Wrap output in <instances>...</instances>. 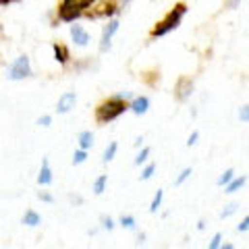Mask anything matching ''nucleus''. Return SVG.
<instances>
[{"label": "nucleus", "instance_id": "0eeeda50", "mask_svg": "<svg viewBox=\"0 0 249 249\" xmlns=\"http://www.w3.org/2000/svg\"><path fill=\"white\" fill-rule=\"evenodd\" d=\"M81 15H83V11L75 9V6H69V4H60V6H58V17H60V21L71 23V21H75V19H79Z\"/></svg>", "mask_w": 249, "mask_h": 249}, {"label": "nucleus", "instance_id": "f257e3e1", "mask_svg": "<svg viewBox=\"0 0 249 249\" xmlns=\"http://www.w3.org/2000/svg\"><path fill=\"white\" fill-rule=\"evenodd\" d=\"M124 110H129V104L124 102V100H121L119 96H112V98L104 100V102L96 108V123L106 124L114 119H119Z\"/></svg>", "mask_w": 249, "mask_h": 249}, {"label": "nucleus", "instance_id": "f3484780", "mask_svg": "<svg viewBox=\"0 0 249 249\" xmlns=\"http://www.w3.org/2000/svg\"><path fill=\"white\" fill-rule=\"evenodd\" d=\"M116 150H119V145H116V142H112V143H110V145H108L106 150H104L102 160H104V162H110V160L114 158V156H116Z\"/></svg>", "mask_w": 249, "mask_h": 249}, {"label": "nucleus", "instance_id": "412c9836", "mask_svg": "<svg viewBox=\"0 0 249 249\" xmlns=\"http://www.w3.org/2000/svg\"><path fill=\"white\" fill-rule=\"evenodd\" d=\"M121 224H123L124 229H135V218L127 214V216H123V218H121Z\"/></svg>", "mask_w": 249, "mask_h": 249}, {"label": "nucleus", "instance_id": "c756f323", "mask_svg": "<svg viewBox=\"0 0 249 249\" xmlns=\"http://www.w3.org/2000/svg\"><path fill=\"white\" fill-rule=\"evenodd\" d=\"M239 4H241V0H224L227 9H239Z\"/></svg>", "mask_w": 249, "mask_h": 249}, {"label": "nucleus", "instance_id": "5701e85b", "mask_svg": "<svg viewBox=\"0 0 249 249\" xmlns=\"http://www.w3.org/2000/svg\"><path fill=\"white\" fill-rule=\"evenodd\" d=\"M154 173H156V164H147L143 168V173H142V178H143V181H147V178H152Z\"/></svg>", "mask_w": 249, "mask_h": 249}, {"label": "nucleus", "instance_id": "c9c22d12", "mask_svg": "<svg viewBox=\"0 0 249 249\" xmlns=\"http://www.w3.org/2000/svg\"><path fill=\"white\" fill-rule=\"evenodd\" d=\"M218 249H235V247H232L231 243H227V245H220V247H218Z\"/></svg>", "mask_w": 249, "mask_h": 249}, {"label": "nucleus", "instance_id": "a211bd4d", "mask_svg": "<svg viewBox=\"0 0 249 249\" xmlns=\"http://www.w3.org/2000/svg\"><path fill=\"white\" fill-rule=\"evenodd\" d=\"M232 178H235V170L229 168V170H224V175H222L220 178H218V185H220V187H222V185H229Z\"/></svg>", "mask_w": 249, "mask_h": 249}, {"label": "nucleus", "instance_id": "f8f14e48", "mask_svg": "<svg viewBox=\"0 0 249 249\" xmlns=\"http://www.w3.org/2000/svg\"><path fill=\"white\" fill-rule=\"evenodd\" d=\"M21 222L25 224V227H37V224L42 222V218H40V214H37V212H34V210H27V212L23 214Z\"/></svg>", "mask_w": 249, "mask_h": 249}, {"label": "nucleus", "instance_id": "4be33fe9", "mask_svg": "<svg viewBox=\"0 0 249 249\" xmlns=\"http://www.w3.org/2000/svg\"><path fill=\"white\" fill-rule=\"evenodd\" d=\"M85 158H88V152H85V150L75 152V156H73V164H81V162H85Z\"/></svg>", "mask_w": 249, "mask_h": 249}, {"label": "nucleus", "instance_id": "20e7f679", "mask_svg": "<svg viewBox=\"0 0 249 249\" xmlns=\"http://www.w3.org/2000/svg\"><path fill=\"white\" fill-rule=\"evenodd\" d=\"M193 93V79L191 77H178L177 83H175V98L178 102H185V100H189Z\"/></svg>", "mask_w": 249, "mask_h": 249}, {"label": "nucleus", "instance_id": "4468645a", "mask_svg": "<svg viewBox=\"0 0 249 249\" xmlns=\"http://www.w3.org/2000/svg\"><path fill=\"white\" fill-rule=\"evenodd\" d=\"M106 183H108V177L106 175H100L96 181H93V193H96V196H102L104 189H106Z\"/></svg>", "mask_w": 249, "mask_h": 249}, {"label": "nucleus", "instance_id": "9d476101", "mask_svg": "<svg viewBox=\"0 0 249 249\" xmlns=\"http://www.w3.org/2000/svg\"><path fill=\"white\" fill-rule=\"evenodd\" d=\"M37 183L40 185H50L52 183V170H50V164H48V158L42 160V170L37 175Z\"/></svg>", "mask_w": 249, "mask_h": 249}, {"label": "nucleus", "instance_id": "f03ea898", "mask_svg": "<svg viewBox=\"0 0 249 249\" xmlns=\"http://www.w3.org/2000/svg\"><path fill=\"white\" fill-rule=\"evenodd\" d=\"M185 13H187V4H185V2L175 4V9H170V13L166 15L164 19L156 23V27L152 29V37H162V36L170 34L173 29H177L178 25H181Z\"/></svg>", "mask_w": 249, "mask_h": 249}, {"label": "nucleus", "instance_id": "aec40b11", "mask_svg": "<svg viewBox=\"0 0 249 249\" xmlns=\"http://www.w3.org/2000/svg\"><path fill=\"white\" fill-rule=\"evenodd\" d=\"M189 177H191V168H183V170H181V175L175 178V185H177V187H178V185H183Z\"/></svg>", "mask_w": 249, "mask_h": 249}, {"label": "nucleus", "instance_id": "423d86ee", "mask_svg": "<svg viewBox=\"0 0 249 249\" xmlns=\"http://www.w3.org/2000/svg\"><path fill=\"white\" fill-rule=\"evenodd\" d=\"M77 104V93L75 91H65L62 96L58 98V104H56V112L58 114H67L71 112Z\"/></svg>", "mask_w": 249, "mask_h": 249}, {"label": "nucleus", "instance_id": "c85d7f7f", "mask_svg": "<svg viewBox=\"0 0 249 249\" xmlns=\"http://www.w3.org/2000/svg\"><path fill=\"white\" fill-rule=\"evenodd\" d=\"M247 229H249V218L245 216L243 220H241V224L237 227V231H239V232H247Z\"/></svg>", "mask_w": 249, "mask_h": 249}, {"label": "nucleus", "instance_id": "1a4fd4ad", "mask_svg": "<svg viewBox=\"0 0 249 249\" xmlns=\"http://www.w3.org/2000/svg\"><path fill=\"white\" fill-rule=\"evenodd\" d=\"M129 108H131V110H133L135 114H145L147 108H150V98H147V96H137V98L131 100Z\"/></svg>", "mask_w": 249, "mask_h": 249}, {"label": "nucleus", "instance_id": "6e6552de", "mask_svg": "<svg viewBox=\"0 0 249 249\" xmlns=\"http://www.w3.org/2000/svg\"><path fill=\"white\" fill-rule=\"evenodd\" d=\"M71 37H73V42L77 46H81V48L89 44V34L81 25H71Z\"/></svg>", "mask_w": 249, "mask_h": 249}, {"label": "nucleus", "instance_id": "bb28decb", "mask_svg": "<svg viewBox=\"0 0 249 249\" xmlns=\"http://www.w3.org/2000/svg\"><path fill=\"white\" fill-rule=\"evenodd\" d=\"M237 208H239L237 204H231V206H227V210H222V214H220V216H222V218H229L231 214H235V212H237Z\"/></svg>", "mask_w": 249, "mask_h": 249}, {"label": "nucleus", "instance_id": "6ab92c4d", "mask_svg": "<svg viewBox=\"0 0 249 249\" xmlns=\"http://www.w3.org/2000/svg\"><path fill=\"white\" fill-rule=\"evenodd\" d=\"M147 158H150V147H143V150L137 154V158H135L133 162L139 166V164H143V162H147Z\"/></svg>", "mask_w": 249, "mask_h": 249}, {"label": "nucleus", "instance_id": "473e14b6", "mask_svg": "<svg viewBox=\"0 0 249 249\" xmlns=\"http://www.w3.org/2000/svg\"><path fill=\"white\" fill-rule=\"evenodd\" d=\"M71 201H73V204H83V199L79 196H71Z\"/></svg>", "mask_w": 249, "mask_h": 249}, {"label": "nucleus", "instance_id": "72a5a7b5", "mask_svg": "<svg viewBox=\"0 0 249 249\" xmlns=\"http://www.w3.org/2000/svg\"><path fill=\"white\" fill-rule=\"evenodd\" d=\"M142 143H143V137H137V139H135V145L139 147V145H142Z\"/></svg>", "mask_w": 249, "mask_h": 249}, {"label": "nucleus", "instance_id": "393cba45", "mask_svg": "<svg viewBox=\"0 0 249 249\" xmlns=\"http://www.w3.org/2000/svg\"><path fill=\"white\" fill-rule=\"evenodd\" d=\"M220 243H222V235H220V232H216V235L212 237V241H210V249H218V247H220Z\"/></svg>", "mask_w": 249, "mask_h": 249}, {"label": "nucleus", "instance_id": "7c9ffc66", "mask_svg": "<svg viewBox=\"0 0 249 249\" xmlns=\"http://www.w3.org/2000/svg\"><path fill=\"white\" fill-rule=\"evenodd\" d=\"M197 139H199V133H197V131H193V133H191V137H189V142H187V145H196L197 143Z\"/></svg>", "mask_w": 249, "mask_h": 249}, {"label": "nucleus", "instance_id": "ddd939ff", "mask_svg": "<svg viewBox=\"0 0 249 249\" xmlns=\"http://www.w3.org/2000/svg\"><path fill=\"white\" fill-rule=\"evenodd\" d=\"M91 145H93V133L91 131H83V133H79V147L81 150L88 152Z\"/></svg>", "mask_w": 249, "mask_h": 249}, {"label": "nucleus", "instance_id": "2eb2a0df", "mask_svg": "<svg viewBox=\"0 0 249 249\" xmlns=\"http://www.w3.org/2000/svg\"><path fill=\"white\" fill-rule=\"evenodd\" d=\"M245 181H247V177H237V178H232L229 185H224V187H227V193H235V191H239L241 187L245 185Z\"/></svg>", "mask_w": 249, "mask_h": 249}, {"label": "nucleus", "instance_id": "b1692460", "mask_svg": "<svg viewBox=\"0 0 249 249\" xmlns=\"http://www.w3.org/2000/svg\"><path fill=\"white\" fill-rule=\"evenodd\" d=\"M100 222H102V227H104L106 231H112V229H114V222H112L110 216H102V218H100Z\"/></svg>", "mask_w": 249, "mask_h": 249}, {"label": "nucleus", "instance_id": "f704fd0d", "mask_svg": "<svg viewBox=\"0 0 249 249\" xmlns=\"http://www.w3.org/2000/svg\"><path fill=\"white\" fill-rule=\"evenodd\" d=\"M143 241H145V235H143V232H142V235H139V237H137V243H143Z\"/></svg>", "mask_w": 249, "mask_h": 249}, {"label": "nucleus", "instance_id": "2f4dec72", "mask_svg": "<svg viewBox=\"0 0 249 249\" xmlns=\"http://www.w3.org/2000/svg\"><path fill=\"white\" fill-rule=\"evenodd\" d=\"M50 123H52V116H42V119L37 121V124H42V127H50Z\"/></svg>", "mask_w": 249, "mask_h": 249}, {"label": "nucleus", "instance_id": "39448f33", "mask_svg": "<svg viewBox=\"0 0 249 249\" xmlns=\"http://www.w3.org/2000/svg\"><path fill=\"white\" fill-rule=\"evenodd\" d=\"M119 31V21L112 19L108 21V25L102 31V40H100V52H108L110 50V42H112V36Z\"/></svg>", "mask_w": 249, "mask_h": 249}, {"label": "nucleus", "instance_id": "dca6fc26", "mask_svg": "<svg viewBox=\"0 0 249 249\" xmlns=\"http://www.w3.org/2000/svg\"><path fill=\"white\" fill-rule=\"evenodd\" d=\"M162 197H164V191L158 189V191H156V196H154V199H152V204H150V212H152V214L158 212V208H160V204H162Z\"/></svg>", "mask_w": 249, "mask_h": 249}, {"label": "nucleus", "instance_id": "9b49d317", "mask_svg": "<svg viewBox=\"0 0 249 249\" xmlns=\"http://www.w3.org/2000/svg\"><path fill=\"white\" fill-rule=\"evenodd\" d=\"M52 48H54V58H56L60 65H67L69 58H71V54H69L67 46H65V44H54Z\"/></svg>", "mask_w": 249, "mask_h": 249}, {"label": "nucleus", "instance_id": "7ed1b4c3", "mask_svg": "<svg viewBox=\"0 0 249 249\" xmlns=\"http://www.w3.org/2000/svg\"><path fill=\"white\" fill-rule=\"evenodd\" d=\"M31 75V65H29V58L27 56H19L15 58V62L9 67V79L11 81H21L25 77Z\"/></svg>", "mask_w": 249, "mask_h": 249}, {"label": "nucleus", "instance_id": "cd10ccee", "mask_svg": "<svg viewBox=\"0 0 249 249\" xmlns=\"http://www.w3.org/2000/svg\"><path fill=\"white\" fill-rule=\"evenodd\" d=\"M37 197H40L42 201H46V204H52V201H54V197L50 196V193H46V191H40V193H37Z\"/></svg>", "mask_w": 249, "mask_h": 249}, {"label": "nucleus", "instance_id": "e433bc0d", "mask_svg": "<svg viewBox=\"0 0 249 249\" xmlns=\"http://www.w3.org/2000/svg\"><path fill=\"white\" fill-rule=\"evenodd\" d=\"M9 2H17V0H0V4H9Z\"/></svg>", "mask_w": 249, "mask_h": 249}, {"label": "nucleus", "instance_id": "a878e982", "mask_svg": "<svg viewBox=\"0 0 249 249\" xmlns=\"http://www.w3.org/2000/svg\"><path fill=\"white\" fill-rule=\"evenodd\" d=\"M239 119H241V123H247V121H249V106H241Z\"/></svg>", "mask_w": 249, "mask_h": 249}]
</instances>
